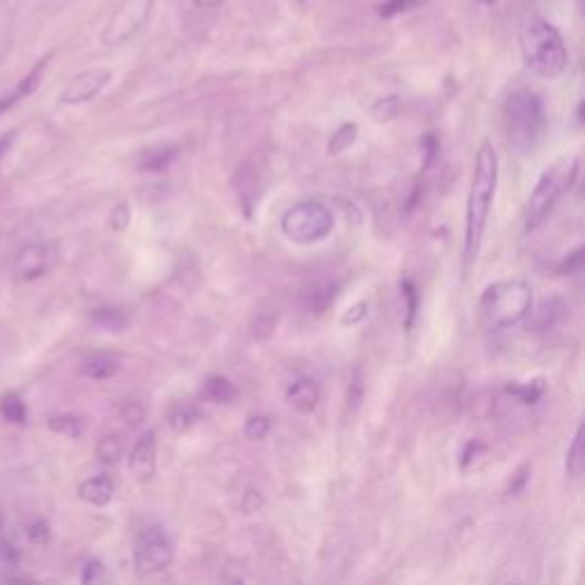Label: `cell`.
Listing matches in <instances>:
<instances>
[{
  "mask_svg": "<svg viewBox=\"0 0 585 585\" xmlns=\"http://www.w3.org/2000/svg\"><path fill=\"white\" fill-rule=\"evenodd\" d=\"M224 0H195V5L201 7V10H215V7L222 5Z\"/></svg>",
  "mask_w": 585,
  "mask_h": 585,
  "instance_id": "bcb514c9",
  "label": "cell"
},
{
  "mask_svg": "<svg viewBox=\"0 0 585 585\" xmlns=\"http://www.w3.org/2000/svg\"><path fill=\"white\" fill-rule=\"evenodd\" d=\"M496 181H499V156L490 142H483L476 153L473 165L472 188L466 200V229H464V261L473 263L478 258L485 233L487 218H490L492 201L496 195Z\"/></svg>",
  "mask_w": 585,
  "mask_h": 585,
  "instance_id": "6da1fadb",
  "label": "cell"
},
{
  "mask_svg": "<svg viewBox=\"0 0 585 585\" xmlns=\"http://www.w3.org/2000/svg\"><path fill=\"white\" fill-rule=\"evenodd\" d=\"M48 428H51L53 433L64 434V437L69 439H81L83 433H85V421H83L81 416L60 414L48 421Z\"/></svg>",
  "mask_w": 585,
  "mask_h": 585,
  "instance_id": "cb8c5ba5",
  "label": "cell"
},
{
  "mask_svg": "<svg viewBox=\"0 0 585 585\" xmlns=\"http://www.w3.org/2000/svg\"><path fill=\"white\" fill-rule=\"evenodd\" d=\"M547 114L535 92L517 90L505 103V135L517 153H531L544 135Z\"/></svg>",
  "mask_w": 585,
  "mask_h": 585,
  "instance_id": "3957f363",
  "label": "cell"
},
{
  "mask_svg": "<svg viewBox=\"0 0 585 585\" xmlns=\"http://www.w3.org/2000/svg\"><path fill=\"white\" fill-rule=\"evenodd\" d=\"M400 296H403L405 307H407V320H405V327L412 329L416 320V311H419V290H416L414 281L403 279L400 281Z\"/></svg>",
  "mask_w": 585,
  "mask_h": 585,
  "instance_id": "83f0119b",
  "label": "cell"
},
{
  "mask_svg": "<svg viewBox=\"0 0 585 585\" xmlns=\"http://www.w3.org/2000/svg\"><path fill=\"white\" fill-rule=\"evenodd\" d=\"M583 268V248H576L574 252L567 254V258H562V263L558 266V275H576Z\"/></svg>",
  "mask_w": 585,
  "mask_h": 585,
  "instance_id": "836d02e7",
  "label": "cell"
},
{
  "mask_svg": "<svg viewBox=\"0 0 585 585\" xmlns=\"http://www.w3.org/2000/svg\"><path fill=\"white\" fill-rule=\"evenodd\" d=\"M421 149H424V153H425V170H428V167L433 165L434 156H437V151H439L437 138H434V135H425V138L421 140Z\"/></svg>",
  "mask_w": 585,
  "mask_h": 585,
  "instance_id": "7bdbcfd3",
  "label": "cell"
},
{
  "mask_svg": "<svg viewBox=\"0 0 585 585\" xmlns=\"http://www.w3.org/2000/svg\"><path fill=\"white\" fill-rule=\"evenodd\" d=\"M78 496L85 503L94 505V508H103L112 501L114 496V481L108 476V473H99V476H92L87 481H83L78 485Z\"/></svg>",
  "mask_w": 585,
  "mask_h": 585,
  "instance_id": "2e32d148",
  "label": "cell"
},
{
  "mask_svg": "<svg viewBox=\"0 0 585 585\" xmlns=\"http://www.w3.org/2000/svg\"><path fill=\"white\" fill-rule=\"evenodd\" d=\"M174 561V544L158 526H149L133 544V567L138 576H153L165 571Z\"/></svg>",
  "mask_w": 585,
  "mask_h": 585,
  "instance_id": "52a82bcc",
  "label": "cell"
},
{
  "mask_svg": "<svg viewBox=\"0 0 585 585\" xmlns=\"http://www.w3.org/2000/svg\"><path fill=\"white\" fill-rule=\"evenodd\" d=\"M483 314L496 329H508L523 323L533 307V288L523 279H505L487 286L481 297Z\"/></svg>",
  "mask_w": 585,
  "mask_h": 585,
  "instance_id": "277c9868",
  "label": "cell"
},
{
  "mask_svg": "<svg viewBox=\"0 0 585 585\" xmlns=\"http://www.w3.org/2000/svg\"><path fill=\"white\" fill-rule=\"evenodd\" d=\"M53 263V249L44 243L25 245L15 261V275L21 281H33L39 279L48 272Z\"/></svg>",
  "mask_w": 585,
  "mask_h": 585,
  "instance_id": "8fae6325",
  "label": "cell"
},
{
  "mask_svg": "<svg viewBox=\"0 0 585 585\" xmlns=\"http://www.w3.org/2000/svg\"><path fill=\"white\" fill-rule=\"evenodd\" d=\"M334 231V213L323 201H300L281 215V233L297 245L320 243Z\"/></svg>",
  "mask_w": 585,
  "mask_h": 585,
  "instance_id": "5b68a950",
  "label": "cell"
},
{
  "mask_svg": "<svg viewBox=\"0 0 585 585\" xmlns=\"http://www.w3.org/2000/svg\"><path fill=\"white\" fill-rule=\"evenodd\" d=\"M122 419L131 425H140L147 419V407L142 403H126L122 409Z\"/></svg>",
  "mask_w": 585,
  "mask_h": 585,
  "instance_id": "d590c367",
  "label": "cell"
},
{
  "mask_svg": "<svg viewBox=\"0 0 585 585\" xmlns=\"http://www.w3.org/2000/svg\"><path fill=\"white\" fill-rule=\"evenodd\" d=\"M529 473H531V466L529 464L519 466V472L514 473L512 483H510V487H508V494L510 496L522 494V490H523V487H526V483H529Z\"/></svg>",
  "mask_w": 585,
  "mask_h": 585,
  "instance_id": "f35d334b",
  "label": "cell"
},
{
  "mask_svg": "<svg viewBox=\"0 0 585 585\" xmlns=\"http://www.w3.org/2000/svg\"><path fill=\"white\" fill-rule=\"evenodd\" d=\"M0 561H3V565L7 567L19 565L21 551L16 549L15 542H10V540H3V542H0Z\"/></svg>",
  "mask_w": 585,
  "mask_h": 585,
  "instance_id": "74e56055",
  "label": "cell"
},
{
  "mask_svg": "<svg viewBox=\"0 0 585 585\" xmlns=\"http://www.w3.org/2000/svg\"><path fill=\"white\" fill-rule=\"evenodd\" d=\"M12 142H15V133H7V135H0V158L5 156L7 149L12 147Z\"/></svg>",
  "mask_w": 585,
  "mask_h": 585,
  "instance_id": "f6af8a7d",
  "label": "cell"
},
{
  "mask_svg": "<svg viewBox=\"0 0 585 585\" xmlns=\"http://www.w3.org/2000/svg\"><path fill=\"white\" fill-rule=\"evenodd\" d=\"M151 5L153 0H122L120 7L112 12V16L105 24L101 42L105 46H122V44L129 42L144 25Z\"/></svg>",
  "mask_w": 585,
  "mask_h": 585,
  "instance_id": "ba28073f",
  "label": "cell"
},
{
  "mask_svg": "<svg viewBox=\"0 0 585 585\" xmlns=\"http://www.w3.org/2000/svg\"><path fill=\"white\" fill-rule=\"evenodd\" d=\"M46 67H48V57H44V60H39V63L34 64V67L30 69V72L25 73V76L21 78L10 92H5V94L0 96V114H5L7 110H12L16 103H21V101L28 99V96H33L34 92H37Z\"/></svg>",
  "mask_w": 585,
  "mask_h": 585,
  "instance_id": "4fadbf2b",
  "label": "cell"
},
{
  "mask_svg": "<svg viewBox=\"0 0 585 585\" xmlns=\"http://www.w3.org/2000/svg\"><path fill=\"white\" fill-rule=\"evenodd\" d=\"M167 421H170V428L174 430V433H186V430H190L192 425L200 421V409H197L195 405L179 403L171 407Z\"/></svg>",
  "mask_w": 585,
  "mask_h": 585,
  "instance_id": "603a6c76",
  "label": "cell"
},
{
  "mask_svg": "<svg viewBox=\"0 0 585 585\" xmlns=\"http://www.w3.org/2000/svg\"><path fill=\"white\" fill-rule=\"evenodd\" d=\"M25 535H28V540L33 544H46L48 538H51V526L44 519H34L33 523H28Z\"/></svg>",
  "mask_w": 585,
  "mask_h": 585,
  "instance_id": "d6a6232c",
  "label": "cell"
},
{
  "mask_svg": "<svg viewBox=\"0 0 585 585\" xmlns=\"http://www.w3.org/2000/svg\"><path fill=\"white\" fill-rule=\"evenodd\" d=\"M101 579H103V565L99 561H87L81 574L83 583H96Z\"/></svg>",
  "mask_w": 585,
  "mask_h": 585,
  "instance_id": "60d3db41",
  "label": "cell"
},
{
  "mask_svg": "<svg viewBox=\"0 0 585 585\" xmlns=\"http://www.w3.org/2000/svg\"><path fill=\"white\" fill-rule=\"evenodd\" d=\"M508 394L514 395L522 405H535L544 395V382L533 380L526 385H510Z\"/></svg>",
  "mask_w": 585,
  "mask_h": 585,
  "instance_id": "4316f807",
  "label": "cell"
},
{
  "mask_svg": "<svg viewBox=\"0 0 585 585\" xmlns=\"http://www.w3.org/2000/svg\"><path fill=\"white\" fill-rule=\"evenodd\" d=\"M96 455L103 464H117L124 457V442L120 434H108L96 444Z\"/></svg>",
  "mask_w": 585,
  "mask_h": 585,
  "instance_id": "484cf974",
  "label": "cell"
},
{
  "mask_svg": "<svg viewBox=\"0 0 585 585\" xmlns=\"http://www.w3.org/2000/svg\"><path fill=\"white\" fill-rule=\"evenodd\" d=\"M0 529H3V512H0Z\"/></svg>",
  "mask_w": 585,
  "mask_h": 585,
  "instance_id": "7dc6e473",
  "label": "cell"
},
{
  "mask_svg": "<svg viewBox=\"0 0 585 585\" xmlns=\"http://www.w3.org/2000/svg\"><path fill=\"white\" fill-rule=\"evenodd\" d=\"M355 140H357V124H355V122L338 126L336 133H334L332 138H329L327 153H329V156H338V153L347 151V149L353 147Z\"/></svg>",
  "mask_w": 585,
  "mask_h": 585,
  "instance_id": "d4e9b609",
  "label": "cell"
},
{
  "mask_svg": "<svg viewBox=\"0 0 585 585\" xmlns=\"http://www.w3.org/2000/svg\"><path fill=\"white\" fill-rule=\"evenodd\" d=\"M90 323L103 332H124L129 325V314L122 307H99L90 314Z\"/></svg>",
  "mask_w": 585,
  "mask_h": 585,
  "instance_id": "d6986e66",
  "label": "cell"
},
{
  "mask_svg": "<svg viewBox=\"0 0 585 585\" xmlns=\"http://www.w3.org/2000/svg\"><path fill=\"white\" fill-rule=\"evenodd\" d=\"M336 296L338 286L334 284V281H316V284L307 286V288L302 290L300 302L302 307H305V311H309V314L314 316H323L325 311L334 305Z\"/></svg>",
  "mask_w": 585,
  "mask_h": 585,
  "instance_id": "9a60e30c",
  "label": "cell"
},
{
  "mask_svg": "<svg viewBox=\"0 0 585 585\" xmlns=\"http://www.w3.org/2000/svg\"><path fill=\"white\" fill-rule=\"evenodd\" d=\"M129 224H131V206L122 201V204L114 206V210L110 213V227H112L114 231H124Z\"/></svg>",
  "mask_w": 585,
  "mask_h": 585,
  "instance_id": "e575fe53",
  "label": "cell"
},
{
  "mask_svg": "<svg viewBox=\"0 0 585 585\" xmlns=\"http://www.w3.org/2000/svg\"><path fill=\"white\" fill-rule=\"evenodd\" d=\"M263 503H266V499H263L261 492L248 490L243 494V501H240V510H243L245 514H252V512H258V510L263 508Z\"/></svg>",
  "mask_w": 585,
  "mask_h": 585,
  "instance_id": "8d00e7d4",
  "label": "cell"
},
{
  "mask_svg": "<svg viewBox=\"0 0 585 585\" xmlns=\"http://www.w3.org/2000/svg\"><path fill=\"white\" fill-rule=\"evenodd\" d=\"M398 110H400L398 96H386V99H380L375 105H373L371 114H373V120L382 124V122L394 120L395 114H398Z\"/></svg>",
  "mask_w": 585,
  "mask_h": 585,
  "instance_id": "f546056e",
  "label": "cell"
},
{
  "mask_svg": "<svg viewBox=\"0 0 585 585\" xmlns=\"http://www.w3.org/2000/svg\"><path fill=\"white\" fill-rule=\"evenodd\" d=\"M565 314H567L565 300L553 296V297H544L535 309L531 307L529 316H526L523 320H526V327L533 329V332H547V329L556 327V325L565 318Z\"/></svg>",
  "mask_w": 585,
  "mask_h": 585,
  "instance_id": "7c38bea8",
  "label": "cell"
},
{
  "mask_svg": "<svg viewBox=\"0 0 585 585\" xmlns=\"http://www.w3.org/2000/svg\"><path fill=\"white\" fill-rule=\"evenodd\" d=\"M0 419L15 425L28 424V407L16 394H5L0 398Z\"/></svg>",
  "mask_w": 585,
  "mask_h": 585,
  "instance_id": "7402d4cb",
  "label": "cell"
},
{
  "mask_svg": "<svg viewBox=\"0 0 585 585\" xmlns=\"http://www.w3.org/2000/svg\"><path fill=\"white\" fill-rule=\"evenodd\" d=\"M270 419L263 414H257V416H249L248 424H245V437L248 439H254V442H261V439H266L268 434H270Z\"/></svg>",
  "mask_w": 585,
  "mask_h": 585,
  "instance_id": "4dcf8cb0",
  "label": "cell"
},
{
  "mask_svg": "<svg viewBox=\"0 0 585 585\" xmlns=\"http://www.w3.org/2000/svg\"><path fill=\"white\" fill-rule=\"evenodd\" d=\"M179 147L177 144H156L140 153L138 170L140 171H165L171 162L177 161Z\"/></svg>",
  "mask_w": 585,
  "mask_h": 585,
  "instance_id": "e0dca14e",
  "label": "cell"
},
{
  "mask_svg": "<svg viewBox=\"0 0 585 585\" xmlns=\"http://www.w3.org/2000/svg\"><path fill=\"white\" fill-rule=\"evenodd\" d=\"M519 46L526 67L540 78H558L570 64L562 34L547 19H531L519 34Z\"/></svg>",
  "mask_w": 585,
  "mask_h": 585,
  "instance_id": "7a4b0ae2",
  "label": "cell"
},
{
  "mask_svg": "<svg viewBox=\"0 0 585 585\" xmlns=\"http://www.w3.org/2000/svg\"><path fill=\"white\" fill-rule=\"evenodd\" d=\"M236 190H239L240 200H243L245 213H248V204H252L248 197V190H254V171L248 162H245V165L236 171Z\"/></svg>",
  "mask_w": 585,
  "mask_h": 585,
  "instance_id": "1f68e13d",
  "label": "cell"
},
{
  "mask_svg": "<svg viewBox=\"0 0 585 585\" xmlns=\"http://www.w3.org/2000/svg\"><path fill=\"white\" fill-rule=\"evenodd\" d=\"M576 171H579V158L551 167L540 177V181L535 183L533 192L529 197V209H526V229L529 231L538 229L549 218V213L556 209L558 200L570 190Z\"/></svg>",
  "mask_w": 585,
  "mask_h": 585,
  "instance_id": "8992f818",
  "label": "cell"
},
{
  "mask_svg": "<svg viewBox=\"0 0 585 585\" xmlns=\"http://www.w3.org/2000/svg\"><path fill=\"white\" fill-rule=\"evenodd\" d=\"M122 357L114 353H99L92 355L90 359H85L83 364V375L92 377V380H110L120 373Z\"/></svg>",
  "mask_w": 585,
  "mask_h": 585,
  "instance_id": "ac0fdd59",
  "label": "cell"
},
{
  "mask_svg": "<svg viewBox=\"0 0 585 585\" xmlns=\"http://www.w3.org/2000/svg\"><path fill=\"white\" fill-rule=\"evenodd\" d=\"M204 398L215 405H227L236 398V386L224 375H210L204 382Z\"/></svg>",
  "mask_w": 585,
  "mask_h": 585,
  "instance_id": "ffe728a7",
  "label": "cell"
},
{
  "mask_svg": "<svg viewBox=\"0 0 585 585\" xmlns=\"http://www.w3.org/2000/svg\"><path fill=\"white\" fill-rule=\"evenodd\" d=\"M366 314H368L366 302H357V305H355L353 309H350L346 316H343L341 323L343 325H357V323H362L364 318H366Z\"/></svg>",
  "mask_w": 585,
  "mask_h": 585,
  "instance_id": "b9f144b4",
  "label": "cell"
},
{
  "mask_svg": "<svg viewBox=\"0 0 585 585\" xmlns=\"http://www.w3.org/2000/svg\"><path fill=\"white\" fill-rule=\"evenodd\" d=\"M485 3H492V0H485Z\"/></svg>",
  "mask_w": 585,
  "mask_h": 585,
  "instance_id": "c3c4849f",
  "label": "cell"
},
{
  "mask_svg": "<svg viewBox=\"0 0 585 585\" xmlns=\"http://www.w3.org/2000/svg\"><path fill=\"white\" fill-rule=\"evenodd\" d=\"M362 403H364V375L359 368H355L353 380H350V385H347V394H346L347 416L357 414V409Z\"/></svg>",
  "mask_w": 585,
  "mask_h": 585,
  "instance_id": "f1b7e54d",
  "label": "cell"
},
{
  "mask_svg": "<svg viewBox=\"0 0 585 585\" xmlns=\"http://www.w3.org/2000/svg\"><path fill=\"white\" fill-rule=\"evenodd\" d=\"M275 325H277L275 316H258V318L254 320V325H252L254 336H257V338L270 336L272 329H275Z\"/></svg>",
  "mask_w": 585,
  "mask_h": 585,
  "instance_id": "ab89813d",
  "label": "cell"
},
{
  "mask_svg": "<svg viewBox=\"0 0 585 585\" xmlns=\"http://www.w3.org/2000/svg\"><path fill=\"white\" fill-rule=\"evenodd\" d=\"M156 448L158 439L153 430L142 433L138 442H135L133 451L129 455V472L133 473V478L138 483H149L156 476Z\"/></svg>",
  "mask_w": 585,
  "mask_h": 585,
  "instance_id": "30bf717a",
  "label": "cell"
},
{
  "mask_svg": "<svg viewBox=\"0 0 585 585\" xmlns=\"http://www.w3.org/2000/svg\"><path fill=\"white\" fill-rule=\"evenodd\" d=\"M110 81H112V72H110V69H87V72L76 73V76L64 85L63 94H60V103H90L92 99H96V96L103 92V87L108 85Z\"/></svg>",
  "mask_w": 585,
  "mask_h": 585,
  "instance_id": "9c48e42d",
  "label": "cell"
},
{
  "mask_svg": "<svg viewBox=\"0 0 585 585\" xmlns=\"http://www.w3.org/2000/svg\"><path fill=\"white\" fill-rule=\"evenodd\" d=\"M567 476L579 481L583 476L585 469V455H583V425H579L574 433V439H571L570 448H567V460H565Z\"/></svg>",
  "mask_w": 585,
  "mask_h": 585,
  "instance_id": "44dd1931",
  "label": "cell"
},
{
  "mask_svg": "<svg viewBox=\"0 0 585 585\" xmlns=\"http://www.w3.org/2000/svg\"><path fill=\"white\" fill-rule=\"evenodd\" d=\"M320 400V386L314 377H297L293 385L286 389V403L300 412V414H311Z\"/></svg>",
  "mask_w": 585,
  "mask_h": 585,
  "instance_id": "5bb4252c",
  "label": "cell"
},
{
  "mask_svg": "<svg viewBox=\"0 0 585 585\" xmlns=\"http://www.w3.org/2000/svg\"><path fill=\"white\" fill-rule=\"evenodd\" d=\"M481 448H485L481 442H469V444H466L464 451H462V460H460L462 469H466V466H469V462H472L473 457L478 455V451H481Z\"/></svg>",
  "mask_w": 585,
  "mask_h": 585,
  "instance_id": "ee69618b",
  "label": "cell"
}]
</instances>
